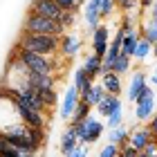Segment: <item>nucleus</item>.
Masks as SVG:
<instances>
[{
	"mask_svg": "<svg viewBox=\"0 0 157 157\" xmlns=\"http://www.w3.org/2000/svg\"><path fill=\"white\" fill-rule=\"evenodd\" d=\"M59 85V78L56 76H49V74H32V88L36 92L43 90H56Z\"/></svg>",
	"mask_w": 157,
	"mask_h": 157,
	"instance_id": "nucleus-21",
	"label": "nucleus"
},
{
	"mask_svg": "<svg viewBox=\"0 0 157 157\" xmlns=\"http://www.w3.org/2000/svg\"><path fill=\"white\" fill-rule=\"evenodd\" d=\"M135 105H137V108H135V119L137 121H151L155 110H157L155 99H139Z\"/></svg>",
	"mask_w": 157,
	"mask_h": 157,
	"instance_id": "nucleus-16",
	"label": "nucleus"
},
{
	"mask_svg": "<svg viewBox=\"0 0 157 157\" xmlns=\"http://www.w3.org/2000/svg\"><path fill=\"white\" fill-rule=\"evenodd\" d=\"M132 59L130 56H124L121 54L119 59H117V63H115V67H112V72L115 74H119V76H124V74H130V70H132Z\"/></svg>",
	"mask_w": 157,
	"mask_h": 157,
	"instance_id": "nucleus-27",
	"label": "nucleus"
},
{
	"mask_svg": "<svg viewBox=\"0 0 157 157\" xmlns=\"http://www.w3.org/2000/svg\"><path fill=\"white\" fill-rule=\"evenodd\" d=\"M119 108H121V99H119V97H115V94H108V97H105L103 101L94 108V112H97L99 117H105V119H108L112 112L119 110Z\"/></svg>",
	"mask_w": 157,
	"mask_h": 157,
	"instance_id": "nucleus-19",
	"label": "nucleus"
},
{
	"mask_svg": "<svg viewBox=\"0 0 157 157\" xmlns=\"http://www.w3.org/2000/svg\"><path fill=\"white\" fill-rule=\"evenodd\" d=\"M139 34L141 38H146L148 43H157V18L148 16V18H139Z\"/></svg>",
	"mask_w": 157,
	"mask_h": 157,
	"instance_id": "nucleus-18",
	"label": "nucleus"
},
{
	"mask_svg": "<svg viewBox=\"0 0 157 157\" xmlns=\"http://www.w3.org/2000/svg\"><path fill=\"white\" fill-rule=\"evenodd\" d=\"M130 139V128L128 126H119V128H112L108 132V144H115V146H124L128 144Z\"/></svg>",
	"mask_w": 157,
	"mask_h": 157,
	"instance_id": "nucleus-25",
	"label": "nucleus"
},
{
	"mask_svg": "<svg viewBox=\"0 0 157 157\" xmlns=\"http://www.w3.org/2000/svg\"><path fill=\"white\" fill-rule=\"evenodd\" d=\"M78 101H81V92H78L76 85L72 83V85L65 90V94H63V101H61V112H59L61 119H65V121L72 119V115H74Z\"/></svg>",
	"mask_w": 157,
	"mask_h": 157,
	"instance_id": "nucleus-9",
	"label": "nucleus"
},
{
	"mask_svg": "<svg viewBox=\"0 0 157 157\" xmlns=\"http://www.w3.org/2000/svg\"><path fill=\"white\" fill-rule=\"evenodd\" d=\"M148 85H153V88L157 90V74H151V76H148Z\"/></svg>",
	"mask_w": 157,
	"mask_h": 157,
	"instance_id": "nucleus-37",
	"label": "nucleus"
},
{
	"mask_svg": "<svg viewBox=\"0 0 157 157\" xmlns=\"http://www.w3.org/2000/svg\"><path fill=\"white\" fill-rule=\"evenodd\" d=\"M117 9L121 13H137L139 11V0H117Z\"/></svg>",
	"mask_w": 157,
	"mask_h": 157,
	"instance_id": "nucleus-28",
	"label": "nucleus"
},
{
	"mask_svg": "<svg viewBox=\"0 0 157 157\" xmlns=\"http://www.w3.org/2000/svg\"><path fill=\"white\" fill-rule=\"evenodd\" d=\"M99 83L103 85V90L108 92V94H115V97H119V94H121V90H124L121 76H119V74H115V72H105V74H101Z\"/></svg>",
	"mask_w": 157,
	"mask_h": 157,
	"instance_id": "nucleus-17",
	"label": "nucleus"
},
{
	"mask_svg": "<svg viewBox=\"0 0 157 157\" xmlns=\"http://www.w3.org/2000/svg\"><path fill=\"white\" fill-rule=\"evenodd\" d=\"M32 74H34L32 70L11 52L9 61H7V70L2 74L0 88H2V92H7V94H20V92L32 88Z\"/></svg>",
	"mask_w": 157,
	"mask_h": 157,
	"instance_id": "nucleus-2",
	"label": "nucleus"
},
{
	"mask_svg": "<svg viewBox=\"0 0 157 157\" xmlns=\"http://www.w3.org/2000/svg\"><path fill=\"white\" fill-rule=\"evenodd\" d=\"M63 11H76L78 7H85V0H56Z\"/></svg>",
	"mask_w": 157,
	"mask_h": 157,
	"instance_id": "nucleus-32",
	"label": "nucleus"
},
{
	"mask_svg": "<svg viewBox=\"0 0 157 157\" xmlns=\"http://www.w3.org/2000/svg\"><path fill=\"white\" fill-rule=\"evenodd\" d=\"M81 49H83V38L78 36L76 32L74 34L67 32V34H63V36H61V47H59L61 59L72 61V59H76V56L81 54Z\"/></svg>",
	"mask_w": 157,
	"mask_h": 157,
	"instance_id": "nucleus-7",
	"label": "nucleus"
},
{
	"mask_svg": "<svg viewBox=\"0 0 157 157\" xmlns=\"http://www.w3.org/2000/svg\"><path fill=\"white\" fill-rule=\"evenodd\" d=\"M119 126H124V110H121V108L115 110L108 119H105V128H110V130H112V128H119Z\"/></svg>",
	"mask_w": 157,
	"mask_h": 157,
	"instance_id": "nucleus-30",
	"label": "nucleus"
},
{
	"mask_svg": "<svg viewBox=\"0 0 157 157\" xmlns=\"http://www.w3.org/2000/svg\"><path fill=\"white\" fill-rule=\"evenodd\" d=\"M92 115V105L90 103H85V101H78V105H76V110H74V115H72V119H70V124H81V121L85 119V117H90Z\"/></svg>",
	"mask_w": 157,
	"mask_h": 157,
	"instance_id": "nucleus-26",
	"label": "nucleus"
},
{
	"mask_svg": "<svg viewBox=\"0 0 157 157\" xmlns=\"http://www.w3.org/2000/svg\"><path fill=\"white\" fill-rule=\"evenodd\" d=\"M139 40H141V34L139 29H132V32H128L126 36H124V43H121V54L124 56H135V49H137L139 45Z\"/></svg>",
	"mask_w": 157,
	"mask_h": 157,
	"instance_id": "nucleus-22",
	"label": "nucleus"
},
{
	"mask_svg": "<svg viewBox=\"0 0 157 157\" xmlns=\"http://www.w3.org/2000/svg\"><path fill=\"white\" fill-rule=\"evenodd\" d=\"M110 27L108 25H99L94 32H92V54L97 56H105V52H108V45H110Z\"/></svg>",
	"mask_w": 157,
	"mask_h": 157,
	"instance_id": "nucleus-10",
	"label": "nucleus"
},
{
	"mask_svg": "<svg viewBox=\"0 0 157 157\" xmlns=\"http://www.w3.org/2000/svg\"><path fill=\"white\" fill-rule=\"evenodd\" d=\"M88 155H90V146L88 144H78L67 157H88Z\"/></svg>",
	"mask_w": 157,
	"mask_h": 157,
	"instance_id": "nucleus-34",
	"label": "nucleus"
},
{
	"mask_svg": "<svg viewBox=\"0 0 157 157\" xmlns=\"http://www.w3.org/2000/svg\"><path fill=\"white\" fill-rule=\"evenodd\" d=\"M153 59L157 61V43H155V45H153Z\"/></svg>",
	"mask_w": 157,
	"mask_h": 157,
	"instance_id": "nucleus-39",
	"label": "nucleus"
},
{
	"mask_svg": "<svg viewBox=\"0 0 157 157\" xmlns=\"http://www.w3.org/2000/svg\"><path fill=\"white\" fill-rule=\"evenodd\" d=\"M155 137L151 132V128H135V130H130V139H128V144H130L137 153H144V148L151 144Z\"/></svg>",
	"mask_w": 157,
	"mask_h": 157,
	"instance_id": "nucleus-13",
	"label": "nucleus"
},
{
	"mask_svg": "<svg viewBox=\"0 0 157 157\" xmlns=\"http://www.w3.org/2000/svg\"><path fill=\"white\" fill-rule=\"evenodd\" d=\"M99 2L101 0H85V7H83V20H85L90 32H94L103 20L101 13H99Z\"/></svg>",
	"mask_w": 157,
	"mask_h": 157,
	"instance_id": "nucleus-12",
	"label": "nucleus"
},
{
	"mask_svg": "<svg viewBox=\"0 0 157 157\" xmlns=\"http://www.w3.org/2000/svg\"><path fill=\"white\" fill-rule=\"evenodd\" d=\"M18 49H27L34 54L43 56H56L61 47V36H47V34H20V38L16 43Z\"/></svg>",
	"mask_w": 157,
	"mask_h": 157,
	"instance_id": "nucleus-3",
	"label": "nucleus"
},
{
	"mask_svg": "<svg viewBox=\"0 0 157 157\" xmlns=\"http://www.w3.org/2000/svg\"><path fill=\"white\" fill-rule=\"evenodd\" d=\"M151 56H153V43H148L146 38H141V40H139V45H137V49H135L132 61L137 63V65H144V63L151 59Z\"/></svg>",
	"mask_w": 157,
	"mask_h": 157,
	"instance_id": "nucleus-24",
	"label": "nucleus"
},
{
	"mask_svg": "<svg viewBox=\"0 0 157 157\" xmlns=\"http://www.w3.org/2000/svg\"><path fill=\"white\" fill-rule=\"evenodd\" d=\"M117 155H119V146H115V144H105L101 148V153H99V157H117Z\"/></svg>",
	"mask_w": 157,
	"mask_h": 157,
	"instance_id": "nucleus-33",
	"label": "nucleus"
},
{
	"mask_svg": "<svg viewBox=\"0 0 157 157\" xmlns=\"http://www.w3.org/2000/svg\"><path fill=\"white\" fill-rule=\"evenodd\" d=\"M29 11L38 13V16H45V18H52V20H59L63 9L59 7L56 0H34L29 5Z\"/></svg>",
	"mask_w": 157,
	"mask_h": 157,
	"instance_id": "nucleus-11",
	"label": "nucleus"
},
{
	"mask_svg": "<svg viewBox=\"0 0 157 157\" xmlns=\"http://www.w3.org/2000/svg\"><path fill=\"white\" fill-rule=\"evenodd\" d=\"M153 74H157V63H155V72H153Z\"/></svg>",
	"mask_w": 157,
	"mask_h": 157,
	"instance_id": "nucleus-40",
	"label": "nucleus"
},
{
	"mask_svg": "<svg viewBox=\"0 0 157 157\" xmlns=\"http://www.w3.org/2000/svg\"><path fill=\"white\" fill-rule=\"evenodd\" d=\"M155 0H139V11H151Z\"/></svg>",
	"mask_w": 157,
	"mask_h": 157,
	"instance_id": "nucleus-35",
	"label": "nucleus"
},
{
	"mask_svg": "<svg viewBox=\"0 0 157 157\" xmlns=\"http://www.w3.org/2000/svg\"><path fill=\"white\" fill-rule=\"evenodd\" d=\"M115 11H117V0H101V2H99V13H101V18H108Z\"/></svg>",
	"mask_w": 157,
	"mask_h": 157,
	"instance_id": "nucleus-29",
	"label": "nucleus"
},
{
	"mask_svg": "<svg viewBox=\"0 0 157 157\" xmlns=\"http://www.w3.org/2000/svg\"><path fill=\"white\" fill-rule=\"evenodd\" d=\"M148 85V78H146V72L141 67H137V70H132L130 72V81H128V101L130 103H137V99H139V94L144 92V88Z\"/></svg>",
	"mask_w": 157,
	"mask_h": 157,
	"instance_id": "nucleus-8",
	"label": "nucleus"
},
{
	"mask_svg": "<svg viewBox=\"0 0 157 157\" xmlns=\"http://www.w3.org/2000/svg\"><path fill=\"white\" fill-rule=\"evenodd\" d=\"M20 157H40V155H38V153H23Z\"/></svg>",
	"mask_w": 157,
	"mask_h": 157,
	"instance_id": "nucleus-38",
	"label": "nucleus"
},
{
	"mask_svg": "<svg viewBox=\"0 0 157 157\" xmlns=\"http://www.w3.org/2000/svg\"><path fill=\"white\" fill-rule=\"evenodd\" d=\"M72 76H74V85H76V90L81 92V97H85L88 92L92 90V85H94V81L85 74V70L78 65V67H74V72H72Z\"/></svg>",
	"mask_w": 157,
	"mask_h": 157,
	"instance_id": "nucleus-20",
	"label": "nucleus"
},
{
	"mask_svg": "<svg viewBox=\"0 0 157 157\" xmlns=\"http://www.w3.org/2000/svg\"><path fill=\"white\" fill-rule=\"evenodd\" d=\"M105 97H108V92L103 90V85H101V83H94V85H92V90L88 92V94H85V97H81V101L90 103L92 108H97V105L101 103Z\"/></svg>",
	"mask_w": 157,
	"mask_h": 157,
	"instance_id": "nucleus-23",
	"label": "nucleus"
},
{
	"mask_svg": "<svg viewBox=\"0 0 157 157\" xmlns=\"http://www.w3.org/2000/svg\"><path fill=\"white\" fill-rule=\"evenodd\" d=\"M78 144H81V141H78V137H76V130H74V126L70 124V126L65 128V130H63V135H61L59 151H61V155H63V157H67V155L72 153Z\"/></svg>",
	"mask_w": 157,
	"mask_h": 157,
	"instance_id": "nucleus-14",
	"label": "nucleus"
},
{
	"mask_svg": "<svg viewBox=\"0 0 157 157\" xmlns=\"http://www.w3.org/2000/svg\"><path fill=\"white\" fill-rule=\"evenodd\" d=\"M23 32L25 34H47V36H63V34H67L65 27L59 20L38 16L34 11H27V16L23 20Z\"/></svg>",
	"mask_w": 157,
	"mask_h": 157,
	"instance_id": "nucleus-5",
	"label": "nucleus"
},
{
	"mask_svg": "<svg viewBox=\"0 0 157 157\" xmlns=\"http://www.w3.org/2000/svg\"><path fill=\"white\" fill-rule=\"evenodd\" d=\"M74 130H76L78 141L90 146V144H94V141H99V137H101L103 130H105V126L94 115H90V117H85L81 124H74Z\"/></svg>",
	"mask_w": 157,
	"mask_h": 157,
	"instance_id": "nucleus-6",
	"label": "nucleus"
},
{
	"mask_svg": "<svg viewBox=\"0 0 157 157\" xmlns=\"http://www.w3.org/2000/svg\"><path fill=\"white\" fill-rule=\"evenodd\" d=\"M27 132H29V126L20 117L16 99L7 94V92H0V137L11 139V137H20V135H27Z\"/></svg>",
	"mask_w": 157,
	"mask_h": 157,
	"instance_id": "nucleus-1",
	"label": "nucleus"
},
{
	"mask_svg": "<svg viewBox=\"0 0 157 157\" xmlns=\"http://www.w3.org/2000/svg\"><path fill=\"white\" fill-rule=\"evenodd\" d=\"M11 52L16 54L34 74H49V76H56V72L61 70V59H59V56H43V54L27 52V49H18V47H13ZM56 78H59V76H56Z\"/></svg>",
	"mask_w": 157,
	"mask_h": 157,
	"instance_id": "nucleus-4",
	"label": "nucleus"
},
{
	"mask_svg": "<svg viewBox=\"0 0 157 157\" xmlns=\"http://www.w3.org/2000/svg\"><path fill=\"white\" fill-rule=\"evenodd\" d=\"M148 128H151V132H153V137L157 139V110H155V115H153V119L148 121Z\"/></svg>",
	"mask_w": 157,
	"mask_h": 157,
	"instance_id": "nucleus-36",
	"label": "nucleus"
},
{
	"mask_svg": "<svg viewBox=\"0 0 157 157\" xmlns=\"http://www.w3.org/2000/svg\"><path fill=\"white\" fill-rule=\"evenodd\" d=\"M81 67L85 70V74H88L92 81H94V78H101V74H103V59L90 52V54L83 59V65H81Z\"/></svg>",
	"mask_w": 157,
	"mask_h": 157,
	"instance_id": "nucleus-15",
	"label": "nucleus"
},
{
	"mask_svg": "<svg viewBox=\"0 0 157 157\" xmlns=\"http://www.w3.org/2000/svg\"><path fill=\"white\" fill-rule=\"evenodd\" d=\"M59 23L65 27V32H70V29L76 25V11H63L61 18H59Z\"/></svg>",
	"mask_w": 157,
	"mask_h": 157,
	"instance_id": "nucleus-31",
	"label": "nucleus"
}]
</instances>
